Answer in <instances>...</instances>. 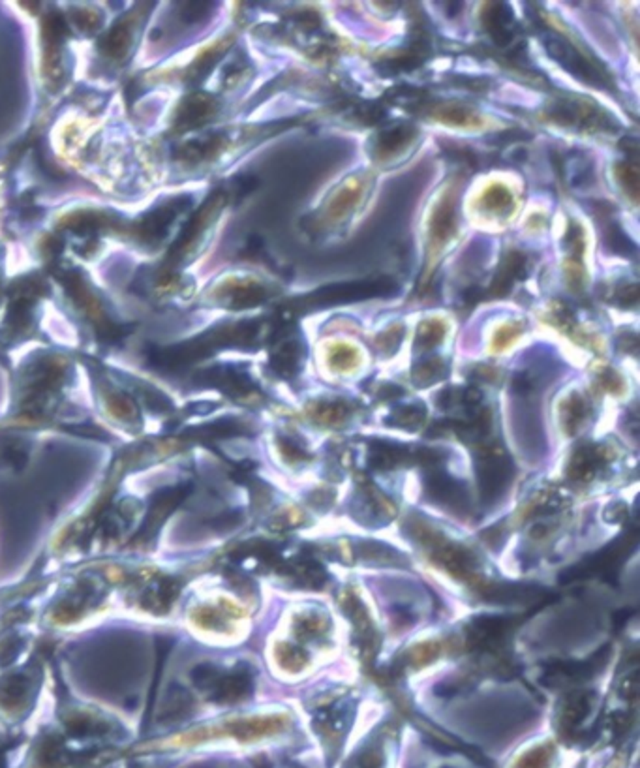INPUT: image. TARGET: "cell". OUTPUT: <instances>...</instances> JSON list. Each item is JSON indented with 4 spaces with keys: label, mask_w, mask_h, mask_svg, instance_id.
Instances as JSON below:
<instances>
[{
    "label": "cell",
    "mask_w": 640,
    "mask_h": 768,
    "mask_svg": "<svg viewBox=\"0 0 640 768\" xmlns=\"http://www.w3.org/2000/svg\"><path fill=\"white\" fill-rule=\"evenodd\" d=\"M547 51L552 59H556L571 73H575L579 79H584L591 85H607L608 83V76L603 71V68H597L593 62L584 59L573 45L567 44L559 36H548Z\"/></svg>",
    "instance_id": "obj_1"
},
{
    "label": "cell",
    "mask_w": 640,
    "mask_h": 768,
    "mask_svg": "<svg viewBox=\"0 0 640 768\" xmlns=\"http://www.w3.org/2000/svg\"><path fill=\"white\" fill-rule=\"evenodd\" d=\"M394 291H396V284L391 278L359 280V282H348V284L327 285L319 290L314 299H318L319 302H344L353 301V299L391 295Z\"/></svg>",
    "instance_id": "obj_2"
},
{
    "label": "cell",
    "mask_w": 640,
    "mask_h": 768,
    "mask_svg": "<svg viewBox=\"0 0 640 768\" xmlns=\"http://www.w3.org/2000/svg\"><path fill=\"white\" fill-rule=\"evenodd\" d=\"M511 475H513V466L505 459L488 456L479 462L477 478H479V492H481L482 502L494 504L505 492Z\"/></svg>",
    "instance_id": "obj_3"
},
{
    "label": "cell",
    "mask_w": 640,
    "mask_h": 768,
    "mask_svg": "<svg viewBox=\"0 0 640 768\" xmlns=\"http://www.w3.org/2000/svg\"><path fill=\"white\" fill-rule=\"evenodd\" d=\"M188 494H190V485H179V487H171V489L160 490V492L154 494V498L150 500V507H148V515L145 519V524H143L139 536H150V533L156 532L164 524L165 516H170L179 507V504L184 502Z\"/></svg>",
    "instance_id": "obj_4"
},
{
    "label": "cell",
    "mask_w": 640,
    "mask_h": 768,
    "mask_svg": "<svg viewBox=\"0 0 640 768\" xmlns=\"http://www.w3.org/2000/svg\"><path fill=\"white\" fill-rule=\"evenodd\" d=\"M425 489L428 498L439 505H447L451 509H466L468 507V496L458 481H454L451 475L432 470L425 479Z\"/></svg>",
    "instance_id": "obj_5"
},
{
    "label": "cell",
    "mask_w": 640,
    "mask_h": 768,
    "mask_svg": "<svg viewBox=\"0 0 640 768\" xmlns=\"http://www.w3.org/2000/svg\"><path fill=\"white\" fill-rule=\"evenodd\" d=\"M252 692V676L248 670L237 669L231 675L220 676L216 686L211 690V699L218 702H235Z\"/></svg>",
    "instance_id": "obj_6"
},
{
    "label": "cell",
    "mask_w": 640,
    "mask_h": 768,
    "mask_svg": "<svg viewBox=\"0 0 640 768\" xmlns=\"http://www.w3.org/2000/svg\"><path fill=\"white\" fill-rule=\"evenodd\" d=\"M524 264H526L524 256H520V254L516 252L507 256V258L502 261L498 276H496V280H494V284H492L494 295H504V293H507V291L511 290V285H513L514 280L518 278L520 273L524 271Z\"/></svg>",
    "instance_id": "obj_7"
},
{
    "label": "cell",
    "mask_w": 640,
    "mask_h": 768,
    "mask_svg": "<svg viewBox=\"0 0 640 768\" xmlns=\"http://www.w3.org/2000/svg\"><path fill=\"white\" fill-rule=\"evenodd\" d=\"M405 459V449L402 445L387 444V442H378V444L372 445V453H370V462L372 466L378 468H393L396 466L398 462H402Z\"/></svg>",
    "instance_id": "obj_8"
},
{
    "label": "cell",
    "mask_w": 640,
    "mask_h": 768,
    "mask_svg": "<svg viewBox=\"0 0 640 768\" xmlns=\"http://www.w3.org/2000/svg\"><path fill=\"white\" fill-rule=\"evenodd\" d=\"M222 673L218 670V667H214L211 663H201L197 665L196 669L192 670V680L199 690H213L216 686V682L220 680Z\"/></svg>",
    "instance_id": "obj_9"
},
{
    "label": "cell",
    "mask_w": 640,
    "mask_h": 768,
    "mask_svg": "<svg viewBox=\"0 0 640 768\" xmlns=\"http://www.w3.org/2000/svg\"><path fill=\"white\" fill-rule=\"evenodd\" d=\"M608 244H610V248H612L614 252H620V254L635 252V244H633V242H631L629 239L622 233V230H618V228H614V230L610 231Z\"/></svg>",
    "instance_id": "obj_10"
},
{
    "label": "cell",
    "mask_w": 640,
    "mask_h": 768,
    "mask_svg": "<svg viewBox=\"0 0 640 768\" xmlns=\"http://www.w3.org/2000/svg\"><path fill=\"white\" fill-rule=\"evenodd\" d=\"M405 138H410V130H408V128L404 126L391 128V130H387V132L381 136V147L387 148V150L389 148H396Z\"/></svg>",
    "instance_id": "obj_11"
},
{
    "label": "cell",
    "mask_w": 640,
    "mask_h": 768,
    "mask_svg": "<svg viewBox=\"0 0 640 768\" xmlns=\"http://www.w3.org/2000/svg\"><path fill=\"white\" fill-rule=\"evenodd\" d=\"M439 338H442V329L436 327V324L422 325L419 333V342H422V346H434L436 342H439Z\"/></svg>",
    "instance_id": "obj_12"
},
{
    "label": "cell",
    "mask_w": 640,
    "mask_h": 768,
    "mask_svg": "<svg viewBox=\"0 0 640 768\" xmlns=\"http://www.w3.org/2000/svg\"><path fill=\"white\" fill-rule=\"evenodd\" d=\"M507 203H509V194L504 188H492L487 194V205L490 209H504Z\"/></svg>",
    "instance_id": "obj_13"
},
{
    "label": "cell",
    "mask_w": 640,
    "mask_h": 768,
    "mask_svg": "<svg viewBox=\"0 0 640 768\" xmlns=\"http://www.w3.org/2000/svg\"><path fill=\"white\" fill-rule=\"evenodd\" d=\"M464 297H466V301L470 302V305H473V302L479 301V297L481 295H479V290H477V288H471L470 291H466Z\"/></svg>",
    "instance_id": "obj_14"
}]
</instances>
